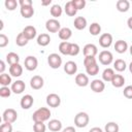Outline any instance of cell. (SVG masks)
Returning <instances> with one entry per match:
<instances>
[{"mask_svg": "<svg viewBox=\"0 0 132 132\" xmlns=\"http://www.w3.org/2000/svg\"><path fill=\"white\" fill-rule=\"evenodd\" d=\"M64 71H65L67 74H69V75L75 74L76 71H77V65H76V63L73 62V61H68V62H66L65 65H64Z\"/></svg>", "mask_w": 132, "mask_h": 132, "instance_id": "cell-16", "label": "cell"}, {"mask_svg": "<svg viewBox=\"0 0 132 132\" xmlns=\"http://www.w3.org/2000/svg\"><path fill=\"white\" fill-rule=\"evenodd\" d=\"M113 68H114L117 71H119V72H123V71L126 70L127 64H126V62H125L124 60H122V59H117V60L113 62Z\"/></svg>", "mask_w": 132, "mask_h": 132, "instance_id": "cell-31", "label": "cell"}, {"mask_svg": "<svg viewBox=\"0 0 132 132\" xmlns=\"http://www.w3.org/2000/svg\"><path fill=\"white\" fill-rule=\"evenodd\" d=\"M82 53L85 57H95L98 53V48L95 44L93 43H88L84 46L82 48Z\"/></svg>", "mask_w": 132, "mask_h": 132, "instance_id": "cell-9", "label": "cell"}, {"mask_svg": "<svg viewBox=\"0 0 132 132\" xmlns=\"http://www.w3.org/2000/svg\"><path fill=\"white\" fill-rule=\"evenodd\" d=\"M70 45H71V42L62 41V42L59 44V52H60L62 55L69 56V55H70Z\"/></svg>", "mask_w": 132, "mask_h": 132, "instance_id": "cell-27", "label": "cell"}, {"mask_svg": "<svg viewBox=\"0 0 132 132\" xmlns=\"http://www.w3.org/2000/svg\"><path fill=\"white\" fill-rule=\"evenodd\" d=\"M46 104L50 107H58L61 104V98L59 95L52 93L46 96Z\"/></svg>", "mask_w": 132, "mask_h": 132, "instance_id": "cell-8", "label": "cell"}, {"mask_svg": "<svg viewBox=\"0 0 132 132\" xmlns=\"http://www.w3.org/2000/svg\"><path fill=\"white\" fill-rule=\"evenodd\" d=\"M127 25H128V28H129L130 30H132V16H130V18L128 19V21H127Z\"/></svg>", "mask_w": 132, "mask_h": 132, "instance_id": "cell-51", "label": "cell"}, {"mask_svg": "<svg viewBox=\"0 0 132 132\" xmlns=\"http://www.w3.org/2000/svg\"><path fill=\"white\" fill-rule=\"evenodd\" d=\"M26 89V85L23 80H15L11 84V91L14 94H22Z\"/></svg>", "mask_w": 132, "mask_h": 132, "instance_id": "cell-14", "label": "cell"}, {"mask_svg": "<svg viewBox=\"0 0 132 132\" xmlns=\"http://www.w3.org/2000/svg\"><path fill=\"white\" fill-rule=\"evenodd\" d=\"M47 128L53 132H58L62 129V123H61V121L56 120V119L51 120L47 124Z\"/></svg>", "mask_w": 132, "mask_h": 132, "instance_id": "cell-23", "label": "cell"}, {"mask_svg": "<svg viewBox=\"0 0 132 132\" xmlns=\"http://www.w3.org/2000/svg\"><path fill=\"white\" fill-rule=\"evenodd\" d=\"M28 41H29V40L26 38V36L23 34V32L19 33L18 36H16V38H15V43H16V45H19V46H24V45H26V44L28 43Z\"/></svg>", "mask_w": 132, "mask_h": 132, "instance_id": "cell-36", "label": "cell"}, {"mask_svg": "<svg viewBox=\"0 0 132 132\" xmlns=\"http://www.w3.org/2000/svg\"><path fill=\"white\" fill-rule=\"evenodd\" d=\"M24 65H25V68L29 71H33L37 68V65H38V61L36 59V57L34 56H28L25 61H24Z\"/></svg>", "mask_w": 132, "mask_h": 132, "instance_id": "cell-7", "label": "cell"}, {"mask_svg": "<svg viewBox=\"0 0 132 132\" xmlns=\"http://www.w3.org/2000/svg\"><path fill=\"white\" fill-rule=\"evenodd\" d=\"M47 63H48L51 68L58 69L62 65V58H61L60 55H58L56 53H53L47 57Z\"/></svg>", "mask_w": 132, "mask_h": 132, "instance_id": "cell-4", "label": "cell"}, {"mask_svg": "<svg viewBox=\"0 0 132 132\" xmlns=\"http://www.w3.org/2000/svg\"><path fill=\"white\" fill-rule=\"evenodd\" d=\"M130 8V2L128 0H119L117 2V9L120 12H127Z\"/></svg>", "mask_w": 132, "mask_h": 132, "instance_id": "cell-26", "label": "cell"}, {"mask_svg": "<svg viewBox=\"0 0 132 132\" xmlns=\"http://www.w3.org/2000/svg\"><path fill=\"white\" fill-rule=\"evenodd\" d=\"M46 126L42 122H36L33 125V131L34 132H45Z\"/></svg>", "mask_w": 132, "mask_h": 132, "instance_id": "cell-38", "label": "cell"}, {"mask_svg": "<svg viewBox=\"0 0 132 132\" xmlns=\"http://www.w3.org/2000/svg\"><path fill=\"white\" fill-rule=\"evenodd\" d=\"M73 25L75 27V29L77 30H82L87 27V19L84 18V16H76L74 19V22H73Z\"/></svg>", "mask_w": 132, "mask_h": 132, "instance_id": "cell-21", "label": "cell"}, {"mask_svg": "<svg viewBox=\"0 0 132 132\" xmlns=\"http://www.w3.org/2000/svg\"><path fill=\"white\" fill-rule=\"evenodd\" d=\"M123 94L126 98L128 99H132V86H127L124 88V91H123Z\"/></svg>", "mask_w": 132, "mask_h": 132, "instance_id": "cell-45", "label": "cell"}, {"mask_svg": "<svg viewBox=\"0 0 132 132\" xmlns=\"http://www.w3.org/2000/svg\"><path fill=\"white\" fill-rule=\"evenodd\" d=\"M4 69H5V63H4V61H0V73L2 74V73H4Z\"/></svg>", "mask_w": 132, "mask_h": 132, "instance_id": "cell-49", "label": "cell"}, {"mask_svg": "<svg viewBox=\"0 0 132 132\" xmlns=\"http://www.w3.org/2000/svg\"><path fill=\"white\" fill-rule=\"evenodd\" d=\"M104 130H105V132H119L120 127L116 122H109L105 125Z\"/></svg>", "mask_w": 132, "mask_h": 132, "instance_id": "cell-35", "label": "cell"}, {"mask_svg": "<svg viewBox=\"0 0 132 132\" xmlns=\"http://www.w3.org/2000/svg\"><path fill=\"white\" fill-rule=\"evenodd\" d=\"M91 89L95 93H101L105 89V84L101 79H93L91 81Z\"/></svg>", "mask_w": 132, "mask_h": 132, "instance_id": "cell-13", "label": "cell"}, {"mask_svg": "<svg viewBox=\"0 0 132 132\" xmlns=\"http://www.w3.org/2000/svg\"><path fill=\"white\" fill-rule=\"evenodd\" d=\"M51 14H52V16H54V19H56V18H59V16H61V14H62V12H63V9H62V7H61V5H59V4H54L52 7H51Z\"/></svg>", "mask_w": 132, "mask_h": 132, "instance_id": "cell-32", "label": "cell"}, {"mask_svg": "<svg viewBox=\"0 0 132 132\" xmlns=\"http://www.w3.org/2000/svg\"><path fill=\"white\" fill-rule=\"evenodd\" d=\"M86 71H87V73L89 74V75H96V74H98V72H99V66H98V64L96 63V64H93V65H90V66H88V67H86Z\"/></svg>", "mask_w": 132, "mask_h": 132, "instance_id": "cell-37", "label": "cell"}, {"mask_svg": "<svg viewBox=\"0 0 132 132\" xmlns=\"http://www.w3.org/2000/svg\"><path fill=\"white\" fill-rule=\"evenodd\" d=\"M89 132H103V131H102V129L99 128V127H93L92 129L89 130Z\"/></svg>", "mask_w": 132, "mask_h": 132, "instance_id": "cell-50", "label": "cell"}, {"mask_svg": "<svg viewBox=\"0 0 132 132\" xmlns=\"http://www.w3.org/2000/svg\"><path fill=\"white\" fill-rule=\"evenodd\" d=\"M129 70H130V72L132 73V62L129 64Z\"/></svg>", "mask_w": 132, "mask_h": 132, "instance_id": "cell-53", "label": "cell"}, {"mask_svg": "<svg viewBox=\"0 0 132 132\" xmlns=\"http://www.w3.org/2000/svg\"><path fill=\"white\" fill-rule=\"evenodd\" d=\"M72 3L76 10L82 9L86 6V0H72Z\"/></svg>", "mask_w": 132, "mask_h": 132, "instance_id": "cell-42", "label": "cell"}, {"mask_svg": "<svg viewBox=\"0 0 132 132\" xmlns=\"http://www.w3.org/2000/svg\"><path fill=\"white\" fill-rule=\"evenodd\" d=\"M0 132H12V126L10 123H3L0 126Z\"/></svg>", "mask_w": 132, "mask_h": 132, "instance_id": "cell-44", "label": "cell"}, {"mask_svg": "<svg viewBox=\"0 0 132 132\" xmlns=\"http://www.w3.org/2000/svg\"><path fill=\"white\" fill-rule=\"evenodd\" d=\"M97 61H96V58L95 57H85L84 59V65L85 67H88L90 65H93V64H96Z\"/></svg>", "mask_w": 132, "mask_h": 132, "instance_id": "cell-43", "label": "cell"}, {"mask_svg": "<svg viewBox=\"0 0 132 132\" xmlns=\"http://www.w3.org/2000/svg\"><path fill=\"white\" fill-rule=\"evenodd\" d=\"M112 43V35L109 34V33H103L100 37H99V44L104 47V48H107L111 45Z\"/></svg>", "mask_w": 132, "mask_h": 132, "instance_id": "cell-10", "label": "cell"}, {"mask_svg": "<svg viewBox=\"0 0 132 132\" xmlns=\"http://www.w3.org/2000/svg\"><path fill=\"white\" fill-rule=\"evenodd\" d=\"M110 82L114 88H122L125 84V77L122 74H114V76Z\"/></svg>", "mask_w": 132, "mask_h": 132, "instance_id": "cell-25", "label": "cell"}, {"mask_svg": "<svg viewBox=\"0 0 132 132\" xmlns=\"http://www.w3.org/2000/svg\"><path fill=\"white\" fill-rule=\"evenodd\" d=\"M51 3H52V0H46V1H42L41 2V5L45 6V5H50Z\"/></svg>", "mask_w": 132, "mask_h": 132, "instance_id": "cell-52", "label": "cell"}, {"mask_svg": "<svg viewBox=\"0 0 132 132\" xmlns=\"http://www.w3.org/2000/svg\"><path fill=\"white\" fill-rule=\"evenodd\" d=\"M62 132H76V131H75L74 127H72V126H68V127H66L65 129H63Z\"/></svg>", "mask_w": 132, "mask_h": 132, "instance_id": "cell-48", "label": "cell"}, {"mask_svg": "<svg viewBox=\"0 0 132 132\" xmlns=\"http://www.w3.org/2000/svg\"><path fill=\"white\" fill-rule=\"evenodd\" d=\"M114 50L119 54H124L128 50V43L125 40H118L114 43Z\"/></svg>", "mask_w": 132, "mask_h": 132, "instance_id": "cell-22", "label": "cell"}, {"mask_svg": "<svg viewBox=\"0 0 132 132\" xmlns=\"http://www.w3.org/2000/svg\"><path fill=\"white\" fill-rule=\"evenodd\" d=\"M9 74L14 77H20L23 74V67L20 63L9 66Z\"/></svg>", "mask_w": 132, "mask_h": 132, "instance_id": "cell-15", "label": "cell"}, {"mask_svg": "<svg viewBox=\"0 0 132 132\" xmlns=\"http://www.w3.org/2000/svg\"><path fill=\"white\" fill-rule=\"evenodd\" d=\"M129 51H130V54H131V56H132V45L130 46V48H129Z\"/></svg>", "mask_w": 132, "mask_h": 132, "instance_id": "cell-54", "label": "cell"}, {"mask_svg": "<svg viewBox=\"0 0 132 132\" xmlns=\"http://www.w3.org/2000/svg\"><path fill=\"white\" fill-rule=\"evenodd\" d=\"M11 89H9L8 87H1L0 88V96L2 97V98H7V97H9L10 96V94H11Z\"/></svg>", "mask_w": 132, "mask_h": 132, "instance_id": "cell-40", "label": "cell"}, {"mask_svg": "<svg viewBox=\"0 0 132 132\" xmlns=\"http://www.w3.org/2000/svg\"><path fill=\"white\" fill-rule=\"evenodd\" d=\"M8 44V37L5 34H0V47H4Z\"/></svg>", "mask_w": 132, "mask_h": 132, "instance_id": "cell-46", "label": "cell"}, {"mask_svg": "<svg viewBox=\"0 0 132 132\" xmlns=\"http://www.w3.org/2000/svg\"><path fill=\"white\" fill-rule=\"evenodd\" d=\"M44 80L40 75H34L31 79H30V86L32 89L34 90H39L43 87Z\"/></svg>", "mask_w": 132, "mask_h": 132, "instance_id": "cell-12", "label": "cell"}, {"mask_svg": "<svg viewBox=\"0 0 132 132\" xmlns=\"http://www.w3.org/2000/svg\"><path fill=\"white\" fill-rule=\"evenodd\" d=\"M19 4L21 5V7H23V6H32V1L31 0H20Z\"/></svg>", "mask_w": 132, "mask_h": 132, "instance_id": "cell-47", "label": "cell"}, {"mask_svg": "<svg viewBox=\"0 0 132 132\" xmlns=\"http://www.w3.org/2000/svg\"><path fill=\"white\" fill-rule=\"evenodd\" d=\"M20 12L23 18L30 19L34 14V8H33V6H23L20 8Z\"/></svg>", "mask_w": 132, "mask_h": 132, "instance_id": "cell-24", "label": "cell"}, {"mask_svg": "<svg viewBox=\"0 0 132 132\" xmlns=\"http://www.w3.org/2000/svg\"><path fill=\"white\" fill-rule=\"evenodd\" d=\"M99 62L102 64V65H109L112 63L113 61V56L112 54L109 52V51H102L100 54H99Z\"/></svg>", "mask_w": 132, "mask_h": 132, "instance_id": "cell-6", "label": "cell"}, {"mask_svg": "<svg viewBox=\"0 0 132 132\" xmlns=\"http://www.w3.org/2000/svg\"><path fill=\"white\" fill-rule=\"evenodd\" d=\"M22 32H23V34L26 36V38H27L28 40L33 39V38L36 36V33H37L35 27H33V26H27V27H25Z\"/></svg>", "mask_w": 132, "mask_h": 132, "instance_id": "cell-19", "label": "cell"}, {"mask_svg": "<svg viewBox=\"0 0 132 132\" xmlns=\"http://www.w3.org/2000/svg\"><path fill=\"white\" fill-rule=\"evenodd\" d=\"M89 31H90V33H91L93 36H97V35H99L100 32H101V26H100L98 23H92V24L90 25Z\"/></svg>", "mask_w": 132, "mask_h": 132, "instance_id": "cell-34", "label": "cell"}, {"mask_svg": "<svg viewBox=\"0 0 132 132\" xmlns=\"http://www.w3.org/2000/svg\"><path fill=\"white\" fill-rule=\"evenodd\" d=\"M79 45L77 43H71L70 45V55L69 56H77L79 54Z\"/></svg>", "mask_w": 132, "mask_h": 132, "instance_id": "cell-41", "label": "cell"}, {"mask_svg": "<svg viewBox=\"0 0 132 132\" xmlns=\"http://www.w3.org/2000/svg\"><path fill=\"white\" fill-rule=\"evenodd\" d=\"M64 9H65L66 14L69 15V16H74V15L76 14V12H77V10L75 9V7H74L72 1H68V2H66Z\"/></svg>", "mask_w": 132, "mask_h": 132, "instance_id": "cell-28", "label": "cell"}, {"mask_svg": "<svg viewBox=\"0 0 132 132\" xmlns=\"http://www.w3.org/2000/svg\"><path fill=\"white\" fill-rule=\"evenodd\" d=\"M89 77L87 74H84V73H78L76 74L75 76V84L78 86V87H87L89 85Z\"/></svg>", "mask_w": 132, "mask_h": 132, "instance_id": "cell-17", "label": "cell"}, {"mask_svg": "<svg viewBox=\"0 0 132 132\" xmlns=\"http://www.w3.org/2000/svg\"><path fill=\"white\" fill-rule=\"evenodd\" d=\"M16 132H21V131H16Z\"/></svg>", "mask_w": 132, "mask_h": 132, "instance_id": "cell-55", "label": "cell"}, {"mask_svg": "<svg viewBox=\"0 0 132 132\" xmlns=\"http://www.w3.org/2000/svg\"><path fill=\"white\" fill-rule=\"evenodd\" d=\"M19 2H16V0H5L4 5L8 10H14L18 6Z\"/></svg>", "mask_w": 132, "mask_h": 132, "instance_id": "cell-39", "label": "cell"}, {"mask_svg": "<svg viewBox=\"0 0 132 132\" xmlns=\"http://www.w3.org/2000/svg\"><path fill=\"white\" fill-rule=\"evenodd\" d=\"M51 42V37L47 33H41L37 37V44L40 46H46Z\"/></svg>", "mask_w": 132, "mask_h": 132, "instance_id": "cell-20", "label": "cell"}, {"mask_svg": "<svg viewBox=\"0 0 132 132\" xmlns=\"http://www.w3.org/2000/svg\"><path fill=\"white\" fill-rule=\"evenodd\" d=\"M114 70L111 69V68H106L103 70L102 72V79L104 81H111L113 76H114Z\"/></svg>", "mask_w": 132, "mask_h": 132, "instance_id": "cell-30", "label": "cell"}, {"mask_svg": "<svg viewBox=\"0 0 132 132\" xmlns=\"http://www.w3.org/2000/svg\"><path fill=\"white\" fill-rule=\"evenodd\" d=\"M89 122H90V117H89V114L87 112L80 111V112H78L74 117V125L77 128H85V127H87Z\"/></svg>", "mask_w": 132, "mask_h": 132, "instance_id": "cell-2", "label": "cell"}, {"mask_svg": "<svg viewBox=\"0 0 132 132\" xmlns=\"http://www.w3.org/2000/svg\"><path fill=\"white\" fill-rule=\"evenodd\" d=\"M51 117V110L47 107H40L37 110H35L33 112L32 116V120L34 121V123L36 122H45L50 119Z\"/></svg>", "mask_w": 132, "mask_h": 132, "instance_id": "cell-1", "label": "cell"}, {"mask_svg": "<svg viewBox=\"0 0 132 132\" xmlns=\"http://www.w3.org/2000/svg\"><path fill=\"white\" fill-rule=\"evenodd\" d=\"M11 84V76L7 73L0 74V85L2 87H8V85Z\"/></svg>", "mask_w": 132, "mask_h": 132, "instance_id": "cell-33", "label": "cell"}, {"mask_svg": "<svg viewBox=\"0 0 132 132\" xmlns=\"http://www.w3.org/2000/svg\"><path fill=\"white\" fill-rule=\"evenodd\" d=\"M45 28L48 32L51 33H56V32H59L61 30V25H60V22L56 19H50L46 21L45 23Z\"/></svg>", "mask_w": 132, "mask_h": 132, "instance_id": "cell-5", "label": "cell"}, {"mask_svg": "<svg viewBox=\"0 0 132 132\" xmlns=\"http://www.w3.org/2000/svg\"><path fill=\"white\" fill-rule=\"evenodd\" d=\"M33 103H34V99L30 94L23 96L21 98V101H20V105L23 109H29L33 105Z\"/></svg>", "mask_w": 132, "mask_h": 132, "instance_id": "cell-11", "label": "cell"}, {"mask_svg": "<svg viewBox=\"0 0 132 132\" xmlns=\"http://www.w3.org/2000/svg\"><path fill=\"white\" fill-rule=\"evenodd\" d=\"M2 119L4 121V123H14L18 119V112L13 109V108H7L3 111L2 114Z\"/></svg>", "mask_w": 132, "mask_h": 132, "instance_id": "cell-3", "label": "cell"}, {"mask_svg": "<svg viewBox=\"0 0 132 132\" xmlns=\"http://www.w3.org/2000/svg\"><path fill=\"white\" fill-rule=\"evenodd\" d=\"M6 61L9 64V66L13 65V64H18L20 62V57H19L18 54H15L13 52H10L6 55Z\"/></svg>", "mask_w": 132, "mask_h": 132, "instance_id": "cell-29", "label": "cell"}, {"mask_svg": "<svg viewBox=\"0 0 132 132\" xmlns=\"http://www.w3.org/2000/svg\"><path fill=\"white\" fill-rule=\"evenodd\" d=\"M58 35H59V38L64 40V41H67L71 36H72V31L70 28L68 27H64V28H61V30L58 32Z\"/></svg>", "mask_w": 132, "mask_h": 132, "instance_id": "cell-18", "label": "cell"}]
</instances>
